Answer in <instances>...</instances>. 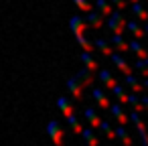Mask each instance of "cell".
Instances as JSON below:
<instances>
[{
    "mask_svg": "<svg viewBox=\"0 0 148 146\" xmlns=\"http://www.w3.org/2000/svg\"><path fill=\"white\" fill-rule=\"evenodd\" d=\"M91 83H93V73H91L87 67H83V69H79L75 75H71V77L67 79V91L71 93V97L81 99L83 89H85L87 85H91Z\"/></svg>",
    "mask_w": 148,
    "mask_h": 146,
    "instance_id": "obj_1",
    "label": "cell"
},
{
    "mask_svg": "<svg viewBox=\"0 0 148 146\" xmlns=\"http://www.w3.org/2000/svg\"><path fill=\"white\" fill-rule=\"evenodd\" d=\"M108 19V23H106V27L112 31V33H124V29H126V21H124V16H122V10H112V14L110 16H106Z\"/></svg>",
    "mask_w": 148,
    "mask_h": 146,
    "instance_id": "obj_2",
    "label": "cell"
},
{
    "mask_svg": "<svg viewBox=\"0 0 148 146\" xmlns=\"http://www.w3.org/2000/svg\"><path fill=\"white\" fill-rule=\"evenodd\" d=\"M128 120L136 126V130H138V134H140L142 144H146V146H148V130H146V126H144V122H142V118H140V112L132 110V112L128 114Z\"/></svg>",
    "mask_w": 148,
    "mask_h": 146,
    "instance_id": "obj_3",
    "label": "cell"
},
{
    "mask_svg": "<svg viewBox=\"0 0 148 146\" xmlns=\"http://www.w3.org/2000/svg\"><path fill=\"white\" fill-rule=\"evenodd\" d=\"M108 57L112 59V63L116 65V69H118L122 75H128V73H132V71H134V69H132V65H130V63H128V61L122 57V53H118V51H112Z\"/></svg>",
    "mask_w": 148,
    "mask_h": 146,
    "instance_id": "obj_4",
    "label": "cell"
},
{
    "mask_svg": "<svg viewBox=\"0 0 148 146\" xmlns=\"http://www.w3.org/2000/svg\"><path fill=\"white\" fill-rule=\"evenodd\" d=\"M47 134H49V138H51L55 144H61V142H63V136H65V130L61 128V124H59L57 120H49V124H47Z\"/></svg>",
    "mask_w": 148,
    "mask_h": 146,
    "instance_id": "obj_5",
    "label": "cell"
},
{
    "mask_svg": "<svg viewBox=\"0 0 148 146\" xmlns=\"http://www.w3.org/2000/svg\"><path fill=\"white\" fill-rule=\"evenodd\" d=\"M69 29H71V33H73L75 37H81V35H85L87 23H85V19H83L81 14H73V16L69 19Z\"/></svg>",
    "mask_w": 148,
    "mask_h": 146,
    "instance_id": "obj_6",
    "label": "cell"
},
{
    "mask_svg": "<svg viewBox=\"0 0 148 146\" xmlns=\"http://www.w3.org/2000/svg\"><path fill=\"white\" fill-rule=\"evenodd\" d=\"M108 110H110V116H112L118 124H124V126H126V124L130 122V120H128V114H126V110L122 108V104H120V101H118V104H110V108H108Z\"/></svg>",
    "mask_w": 148,
    "mask_h": 146,
    "instance_id": "obj_7",
    "label": "cell"
},
{
    "mask_svg": "<svg viewBox=\"0 0 148 146\" xmlns=\"http://www.w3.org/2000/svg\"><path fill=\"white\" fill-rule=\"evenodd\" d=\"M108 41H110V45L118 53H126L128 51V41H124V33H112V37Z\"/></svg>",
    "mask_w": 148,
    "mask_h": 146,
    "instance_id": "obj_8",
    "label": "cell"
},
{
    "mask_svg": "<svg viewBox=\"0 0 148 146\" xmlns=\"http://www.w3.org/2000/svg\"><path fill=\"white\" fill-rule=\"evenodd\" d=\"M91 97L95 99L99 110H108L110 108V99H108V95H106V91L101 87H91Z\"/></svg>",
    "mask_w": 148,
    "mask_h": 146,
    "instance_id": "obj_9",
    "label": "cell"
},
{
    "mask_svg": "<svg viewBox=\"0 0 148 146\" xmlns=\"http://www.w3.org/2000/svg\"><path fill=\"white\" fill-rule=\"evenodd\" d=\"M128 51H132L134 55H136V59H142V57H148V49L140 43V39H130L128 41Z\"/></svg>",
    "mask_w": 148,
    "mask_h": 146,
    "instance_id": "obj_10",
    "label": "cell"
},
{
    "mask_svg": "<svg viewBox=\"0 0 148 146\" xmlns=\"http://www.w3.org/2000/svg\"><path fill=\"white\" fill-rule=\"evenodd\" d=\"M124 85H126V87H130L134 93H144V87H142V83H140L138 75H134V71H132V73H128V75H124Z\"/></svg>",
    "mask_w": 148,
    "mask_h": 146,
    "instance_id": "obj_11",
    "label": "cell"
},
{
    "mask_svg": "<svg viewBox=\"0 0 148 146\" xmlns=\"http://www.w3.org/2000/svg\"><path fill=\"white\" fill-rule=\"evenodd\" d=\"M83 118L87 120V124H89L91 128H97V126H99V120H101L99 114H97V110H95L93 106H87V108L83 110Z\"/></svg>",
    "mask_w": 148,
    "mask_h": 146,
    "instance_id": "obj_12",
    "label": "cell"
},
{
    "mask_svg": "<svg viewBox=\"0 0 148 146\" xmlns=\"http://www.w3.org/2000/svg\"><path fill=\"white\" fill-rule=\"evenodd\" d=\"M126 31L132 33V37H136V39H142V37H144V27H142L136 19L126 21Z\"/></svg>",
    "mask_w": 148,
    "mask_h": 146,
    "instance_id": "obj_13",
    "label": "cell"
},
{
    "mask_svg": "<svg viewBox=\"0 0 148 146\" xmlns=\"http://www.w3.org/2000/svg\"><path fill=\"white\" fill-rule=\"evenodd\" d=\"M85 23H87V27H91V29H101V25H103V16H101L97 10H89L87 16H85Z\"/></svg>",
    "mask_w": 148,
    "mask_h": 146,
    "instance_id": "obj_14",
    "label": "cell"
},
{
    "mask_svg": "<svg viewBox=\"0 0 148 146\" xmlns=\"http://www.w3.org/2000/svg\"><path fill=\"white\" fill-rule=\"evenodd\" d=\"M81 61H83V67H87L91 73H95L97 69H99V65H97V61L93 59V55L89 53V51H83L81 53Z\"/></svg>",
    "mask_w": 148,
    "mask_h": 146,
    "instance_id": "obj_15",
    "label": "cell"
},
{
    "mask_svg": "<svg viewBox=\"0 0 148 146\" xmlns=\"http://www.w3.org/2000/svg\"><path fill=\"white\" fill-rule=\"evenodd\" d=\"M97 77H99V81H101L108 89H110L114 83H118V79L110 73V69H97Z\"/></svg>",
    "mask_w": 148,
    "mask_h": 146,
    "instance_id": "obj_16",
    "label": "cell"
},
{
    "mask_svg": "<svg viewBox=\"0 0 148 146\" xmlns=\"http://www.w3.org/2000/svg\"><path fill=\"white\" fill-rule=\"evenodd\" d=\"M110 91H112L114 97H118V101H120L122 106L126 104V95H128V93H126V85H122V83L118 81V83H114V85L110 87Z\"/></svg>",
    "mask_w": 148,
    "mask_h": 146,
    "instance_id": "obj_17",
    "label": "cell"
},
{
    "mask_svg": "<svg viewBox=\"0 0 148 146\" xmlns=\"http://www.w3.org/2000/svg\"><path fill=\"white\" fill-rule=\"evenodd\" d=\"M126 104L128 106H132V110H136V112H140V114H144L146 110H144V106L140 104V93H128L126 95Z\"/></svg>",
    "mask_w": 148,
    "mask_h": 146,
    "instance_id": "obj_18",
    "label": "cell"
},
{
    "mask_svg": "<svg viewBox=\"0 0 148 146\" xmlns=\"http://www.w3.org/2000/svg\"><path fill=\"white\" fill-rule=\"evenodd\" d=\"M114 134H116V138H118L120 142H124V144H132V136L128 134V128H126L124 124H118V128H114Z\"/></svg>",
    "mask_w": 148,
    "mask_h": 146,
    "instance_id": "obj_19",
    "label": "cell"
},
{
    "mask_svg": "<svg viewBox=\"0 0 148 146\" xmlns=\"http://www.w3.org/2000/svg\"><path fill=\"white\" fill-rule=\"evenodd\" d=\"M93 130H95V128L87 126V128H81V132H79V134H81V138L85 140V144H89V146H95V144L99 142V140H97V136L93 134Z\"/></svg>",
    "mask_w": 148,
    "mask_h": 146,
    "instance_id": "obj_20",
    "label": "cell"
},
{
    "mask_svg": "<svg viewBox=\"0 0 148 146\" xmlns=\"http://www.w3.org/2000/svg\"><path fill=\"white\" fill-rule=\"evenodd\" d=\"M57 108L67 116V114H75V110H73V106H71V101H69V97L67 95H59L57 97Z\"/></svg>",
    "mask_w": 148,
    "mask_h": 146,
    "instance_id": "obj_21",
    "label": "cell"
},
{
    "mask_svg": "<svg viewBox=\"0 0 148 146\" xmlns=\"http://www.w3.org/2000/svg\"><path fill=\"white\" fill-rule=\"evenodd\" d=\"M132 14L138 19V21H148V12L144 10V6H142V2L138 0V2H132Z\"/></svg>",
    "mask_w": 148,
    "mask_h": 146,
    "instance_id": "obj_22",
    "label": "cell"
},
{
    "mask_svg": "<svg viewBox=\"0 0 148 146\" xmlns=\"http://www.w3.org/2000/svg\"><path fill=\"white\" fill-rule=\"evenodd\" d=\"M95 10L101 14V16H110L112 14V4H110V0H95Z\"/></svg>",
    "mask_w": 148,
    "mask_h": 146,
    "instance_id": "obj_23",
    "label": "cell"
},
{
    "mask_svg": "<svg viewBox=\"0 0 148 146\" xmlns=\"http://www.w3.org/2000/svg\"><path fill=\"white\" fill-rule=\"evenodd\" d=\"M93 47H95V49H99L106 57L112 53V45H110V41H108V39H101V37H99V39H95V41H93Z\"/></svg>",
    "mask_w": 148,
    "mask_h": 146,
    "instance_id": "obj_24",
    "label": "cell"
},
{
    "mask_svg": "<svg viewBox=\"0 0 148 146\" xmlns=\"http://www.w3.org/2000/svg\"><path fill=\"white\" fill-rule=\"evenodd\" d=\"M103 134H106V138L108 140H116V134H114V128L110 126V122L108 120H99V126H97Z\"/></svg>",
    "mask_w": 148,
    "mask_h": 146,
    "instance_id": "obj_25",
    "label": "cell"
},
{
    "mask_svg": "<svg viewBox=\"0 0 148 146\" xmlns=\"http://www.w3.org/2000/svg\"><path fill=\"white\" fill-rule=\"evenodd\" d=\"M65 120H67V124H69V128H71V132H75V134H79L81 132V124H79V120L75 118V114H67L65 116Z\"/></svg>",
    "mask_w": 148,
    "mask_h": 146,
    "instance_id": "obj_26",
    "label": "cell"
},
{
    "mask_svg": "<svg viewBox=\"0 0 148 146\" xmlns=\"http://www.w3.org/2000/svg\"><path fill=\"white\" fill-rule=\"evenodd\" d=\"M77 39V43L83 47V51H89V53H93L95 51V47H93V41H89L85 35H81V37H75Z\"/></svg>",
    "mask_w": 148,
    "mask_h": 146,
    "instance_id": "obj_27",
    "label": "cell"
},
{
    "mask_svg": "<svg viewBox=\"0 0 148 146\" xmlns=\"http://www.w3.org/2000/svg\"><path fill=\"white\" fill-rule=\"evenodd\" d=\"M136 71H142V69H148V57H142V59H136L134 61V67Z\"/></svg>",
    "mask_w": 148,
    "mask_h": 146,
    "instance_id": "obj_28",
    "label": "cell"
},
{
    "mask_svg": "<svg viewBox=\"0 0 148 146\" xmlns=\"http://www.w3.org/2000/svg\"><path fill=\"white\" fill-rule=\"evenodd\" d=\"M73 2H75L77 8H81L83 12H89V10H91V4L87 2V0H73Z\"/></svg>",
    "mask_w": 148,
    "mask_h": 146,
    "instance_id": "obj_29",
    "label": "cell"
},
{
    "mask_svg": "<svg viewBox=\"0 0 148 146\" xmlns=\"http://www.w3.org/2000/svg\"><path fill=\"white\" fill-rule=\"evenodd\" d=\"M110 2H112L114 8H118V10H124V8L128 6V0H110Z\"/></svg>",
    "mask_w": 148,
    "mask_h": 146,
    "instance_id": "obj_30",
    "label": "cell"
},
{
    "mask_svg": "<svg viewBox=\"0 0 148 146\" xmlns=\"http://www.w3.org/2000/svg\"><path fill=\"white\" fill-rule=\"evenodd\" d=\"M140 83H142V87H144V89H148V77H144V79H140Z\"/></svg>",
    "mask_w": 148,
    "mask_h": 146,
    "instance_id": "obj_31",
    "label": "cell"
},
{
    "mask_svg": "<svg viewBox=\"0 0 148 146\" xmlns=\"http://www.w3.org/2000/svg\"><path fill=\"white\" fill-rule=\"evenodd\" d=\"M142 27H144V37H148V21H144Z\"/></svg>",
    "mask_w": 148,
    "mask_h": 146,
    "instance_id": "obj_32",
    "label": "cell"
},
{
    "mask_svg": "<svg viewBox=\"0 0 148 146\" xmlns=\"http://www.w3.org/2000/svg\"><path fill=\"white\" fill-rule=\"evenodd\" d=\"M130 2H138V0H130Z\"/></svg>",
    "mask_w": 148,
    "mask_h": 146,
    "instance_id": "obj_33",
    "label": "cell"
},
{
    "mask_svg": "<svg viewBox=\"0 0 148 146\" xmlns=\"http://www.w3.org/2000/svg\"><path fill=\"white\" fill-rule=\"evenodd\" d=\"M146 112H148V106H146Z\"/></svg>",
    "mask_w": 148,
    "mask_h": 146,
    "instance_id": "obj_34",
    "label": "cell"
}]
</instances>
